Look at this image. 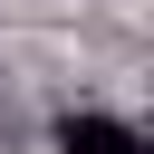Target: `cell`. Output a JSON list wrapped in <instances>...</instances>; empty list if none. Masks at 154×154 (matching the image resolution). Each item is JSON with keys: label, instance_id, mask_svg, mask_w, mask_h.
<instances>
[{"label": "cell", "instance_id": "6da1fadb", "mask_svg": "<svg viewBox=\"0 0 154 154\" xmlns=\"http://www.w3.org/2000/svg\"><path fill=\"white\" fill-rule=\"evenodd\" d=\"M58 154H144L125 116H58Z\"/></svg>", "mask_w": 154, "mask_h": 154}]
</instances>
